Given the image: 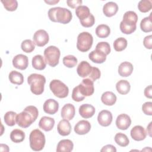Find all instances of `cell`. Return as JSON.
Here are the masks:
<instances>
[{
    "mask_svg": "<svg viewBox=\"0 0 152 152\" xmlns=\"http://www.w3.org/2000/svg\"><path fill=\"white\" fill-rule=\"evenodd\" d=\"M75 14L80 20H83L89 17L90 12L89 8L85 5H80L76 8Z\"/></svg>",
    "mask_w": 152,
    "mask_h": 152,
    "instance_id": "32",
    "label": "cell"
},
{
    "mask_svg": "<svg viewBox=\"0 0 152 152\" xmlns=\"http://www.w3.org/2000/svg\"><path fill=\"white\" fill-rule=\"evenodd\" d=\"M63 64L65 66L68 68H73L77 64V59L74 55H66L64 57L63 59Z\"/></svg>",
    "mask_w": 152,
    "mask_h": 152,
    "instance_id": "39",
    "label": "cell"
},
{
    "mask_svg": "<svg viewBox=\"0 0 152 152\" xmlns=\"http://www.w3.org/2000/svg\"><path fill=\"white\" fill-rule=\"evenodd\" d=\"M59 109V103L54 99H49L46 100L43 104V110L49 115L56 113Z\"/></svg>",
    "mask_w": 152,
    "mask_h": 152,
    "instance_id": "15",
    "label": "cell"
},
{
    "mask_svg": "<svg viewBox=\"0 0 152 152\" xmlns=\"http://www.w3.org/2000/svg\"><path fill=\"white\" fill-rule=\"evenodd\" d=\"M138 21V15L137 14L132 11H126L123 16L122 22L126 24L129 26L136 25V23Z\"/></svg>",
    "mask_w": 152,
    "mask_h": 152,
    "instance_id": "25",
    "label": "cell"
},
{
    "mask_svg": "<svg viewBox=\"0 0 152 152\" xmlns=\"http://www.w3.org/2000/svg\"><path fill=\"white\" fill-rule=\"evenodd\" d=\"M137 28V26H129L124 23L122 21L120 23V30L121 31L126 34H130L134 32Z\"/></svg>",
    "mask_w": 152,
    "mask_h": 152,
    "instance_id": "41",
    "label": "cell"
},
{
    "mask_svg": "<svg viewBox=\"0 0 152 152\" xmlns=\"http://www.w3.org/2000/svg\"><path fill=\"white\" fill-rule=\"evenodd\" d=\"M1 2L8 11H14L18 7V2L16 0H1Z\"/></svg>",
    "mask_w": 152,
    "mask_h": 152,
    "instance_id": "40",
    "label": "cell"
},
{
    "mask_svg": "<svg viewBox=\"0 0 152 152\" xmlns=\"http://www.w3.org/2000/svg\"><path fill=\"white\" fill-rule=\"evenodd\" d=\"M127 40L124 37H121L116 39L113 42L114 49L117 52H121L125 49L127 46Z\"/></svg>",
    "mask_w": 152,
    "mask_h": 152,
    "instance_id": "34",
    "label": "cell"
},
{
    "mask_svg": "<svg viewBox=\"0 0 152 152\" xmlns=\"http://www.w3.org/2000/svg\"><path fill=\"white\" fill-rule=\"evenodd\" d=\"M27 83L30 86L31 93L35 95H40L44 91L46 78L43 75L34 73L28 77Z\"/></svg>",
    "mask_w": 152,
    "mask_h": 152,
    "instance_id": "3",
    "label": "cell"
},
{
    "mask_svg": "<svg viewBox=\"0 0 152 152\" xmlns=\"http://www.w3.org/2000/svg\"><path fill=\"white\" fill-rule=\"evenodd\" d=\"M95 108L90 104H83L79 107V113L83 118L88 119L92 117L95 113Z\"/></svg>",
    "mask_w": 152,
    "mask_h": 152,
    "instance_id": "18",
    "label": "cell"
},
{
    "mask_svg": "<svg viewBox=\"0 0 152 152\" xmlns=\"http://www.w3.org/2000/svg\"><path fill=\"white\" fill-rule=\"evenodd\" d=\"M75 109L73 104L71 103H67L65 104L61 109V117L68 121H70L73 119L75 116Z\"/></svg>",
    "mask_w": 152,
    "mask_h": 152,
    "instance_id": "17",
    "label": "cell"
},
{
    "mask_svg": "<svg viewBox=\"0 0 152 152\" xmlns=\"http://www.w3.org/2000/svg\"><path fill=\"white\" fill-rule=\"evenodd\" d=\"M10 82L17 85H21L24 82V77L23 74L17 71H12L8 75Z\"/></svg>",
    "mask_w": 152,
    "mask_h": 152,
    "instance_id": "29",
    "label": "cell"
},
{
    "mask_svg": "<svg viewBox=\"0 0 152 152\" xmlns=\"http://www.w3.org/2000/svg\"><path fill=\"white\" fill-rule=\"evenodd\" d=\"M91 129L90 123L86 120H81L78 122L74 126V131L78 135H85Z\"/></svg>",
    "mask_w": 152,
    "mask_h": 152,
    "instance_id": "16",
    "label": "cell"
},
{
    "mask_svg": "<svg viewBox=\"0 0 152 152\" xmlns=\"http://www.w3.org/2000/svg\"><path fill=\"white\" fill-rule=\"evenodd\" d=\"M49 87L53 94L58 98H65L68 95V87L59 80L51 81L49 84Z\"/></svg>",
    "mask_w": 152,
    "mask_h": 152,
    "instance_id": "7",
    "label": "cell"
},
{
    "mask_svg": "<svg viewBox=\"0 0 152 152\" xmlns=\"http://www.w3.org/2000/svg\"><path fill=\"white\" fill-rule=\"evenodd\" d=\"M54 125V119L48 116L42 117L39 122V126L45 131H51L53 129Z\"/></svg>",
    "mask_w": 152,
    "mask_h": 152,
    "instance_id": "22",
    "label": "cell"
},
{
    "mask_svg": "<svg viewBox=\"0 0 152 152\" xmlns=\"http://www.w3.org/2000/svg\"><path fill=\"white\" fill-rule=\"evenodd\" d=\"M116 88L119 94L125 95L129 92L131 86L128 81L121 80L117 82L116 84Z\"/></svg>",
    "mask_w": 152,
    "mask_h": 152,
    "instance_id": "28",
    "label": "cell"
},
{
    "mask_svg": "<svg viewBox=\"0 0 152 152\" xmlns=\"http://www.w3.org/2000/svg\"><path fill=\"white\" fill-rule=\"evenodd\" d=\"M118 11V6L114 2H108L103 5V12L104 15L111 17L115 15Z\"/></svg>",
    "mask_w": 152,
    "mask_h": 152,
    "instance_id": "23",
    "label": "cell"
},
{
    "mask_svg": "<svg viewBox=\"0 0 152 152\" xmlns=\"http://www.w3.org/2000/svg\"><path fill=\"white\" fill-rule=\"evenodd\" d=\"M106 56L107 55L102 51L98 49H95L89 53L88 58L92 62L94 63L102 64L106 61Z\"/></svg>",
    "mask_w": 152,
    "mask_h": 152,
    "instance_id": "19",
    "label": "cell"
},
{
    "mask_svg": "<svg viewBox=\"0 0 152 152\" xmlns=\"http://www.w3.org/2000/svg\"><path fill=\"white\" fill-rule=\"evenodd\" d=\"M102 152L104 151H112V152H116V148H115V146L111 144H108L105 146H104L100 150Z\"/></svg>",
    "mask_w": 152,
    "mask_h": 152,
    "instance_id": "48",
    "label": "cell"
},
{
    "mask_svg": "<svg viewBox=\"0 0 152 152\" xmlns=\"http://www.w3.org/2000/svg\"><path fill=\"white\" fill-rule=\"evenodd\" d=\"M151 14L150 13L149 17L144 18L140 23V28L141 30L145 33H148L152 31V22H151Z\"/></svg>",
    "mask_w": 152,
    "mask_h": 152,
    "instance_id": "33",
    "label": "cell"
},
{
    "mask_svg": "<svg viewBox=\"0 0 152 152\" xmlns=\"http://www.w3.org/2000/svg\"><path fill=\"white\" fill-rule=\"evenodd\" d=\"M14 67L20 70L26 69L28 65V59L27 56L23 54L17 55L12 59Z\"/></svg>",
    "mask_w": 152,
    "mask_h": 152,
    "instance_id": "11",
    "label": "cell"
},
{
    "mask_svg": "<svg viewBox=\"0 0 152 152\" xmlns=\"http://www.w3.org/2000/svg\"><path fill=\"white\" fill-rule=\"evenodd\" d=\"M74 144L70 140L65 139L61 140L56 147L57 152H70L73 150Z\"/></svg>",
    "mask_w": 152,
    "mask_h": 152,
    "instance_id": "24",
    "label": "cell"
},
{
    "mask_svg": "<svg viewBox=\"0 0 152 152\" xmlns=\"http://www.w3.org/2000/svg\"><path fill=\"white\" fill-rule=\"evenodd\" d=\"M16 116L17 113L13 111L7 112L4 116V120L5 123L10 126H12L16 124Z\"/></svg>",
    "mask_w": 152,
    "mask_h": 152,
    "instance_id": "35",
    "label": "cell"
},
{
    "mask_svg": "<svg viewBox=\"0 0 152 152\" xmlns=\"http://www.w3.org/2000/svg\"><path fill=\"white\" fill-rule=\"evenodd\" d=\"M93 68V66H91L88 62L86 61H83L78 64L77 68V72L78 75L80 77H88L87 78H88L91 74Z\"/></svg>",
    "mask_w": 152,
    "mask_h": 152,
    "instance_id": "10",
    "label": "cell"
},
{
    "mask_svg": "<svg viewBox=\"0 0 152 152\" xmlns=\"http://www.w3.org/2000/svg\"><path fill=\"white\" fill-rule=\"evenodd\" d=\"M133 65L131 63L125 61L122 62L118 67V73L120 76L126 77L129 76L133 71Z\"/></svg>",
    "mask_w": 152,
    "mask_h": 152,
    "instance_id": "21",
    "label": "cell"
},
{
    "mask_svg": "<svg viewBox=\"0 0 152 152\" xmlns=\"http://www.w3.org/2000/svg\"><path fill=\"white\" fill-rule=\"evenodd\" d=\"M112 114L107 110H103L99 113L97 116V121L99 124L102 126H107L110 125L112 122Z\"/></svg>",
    "mask_w": 152,
    "mask_h": 152,
    "instance_id": "12",
    "label": "cell"
},
{
    "mask_svg": "<svg viewBox=\"0 0 152 152\" xmlns=\"http://www.w3.org/2000/svg\"><path fill=\"white\" fill-rule=\"evenodd\" d=\"M45 2L46 3H47V4H50V5H53V4H56V3H58L59 2V1H45Z\"/></svg>",
    "mask_w": 152,
    "mask_h": 152,
    "instance_id": "51",
    "label": "cell"
},
{
    "mask_svg": "<svg viewBox=\"0 0 152 152\" xmlns=\"http://www.w3.org/2000/svg\"><path fill=\"white\" fill-rule=\"evenodd\" d=\"M131 124V119L128 115L122 113L118 116L116 120V125L118 129L126 130L130 126Z\"/></svg>",
    "mask_w": 152,
    "mask_h": 152,
    "instance_id": "13",
    "label": "cell"
},
{
    "mask_svg": "<svg viewBox=\"0 0 152 152\" xmlns=\"http://www.w3.org/2000/svg\"><path fill=\"white\" fill-rule=\"evenodd\" d=\"M25 138V133L21 129H15L10 134L11 140L15 143L22 142Z\"/></svg>",
    "mask_w": 152,
    "mask_h": 152,
    "instance_id": "30",
    "label": "cell"
},
{
    "mask_svg": "<svg viewBox=\"0 0 152 152\" xmlns=\"http://www.w3.org/2000/svg\"><path fill=\"white\" fill-rule=\"evenodd\" d=\"M96 49H98L102 51L106 55H109L111 50L109 44L106 42H101L98 43L96 46Z\"/></svg>",
    "mask_w": 152,
    "mask_h": 152,
    "instance_id": "42",
    "label": "cell"
},
{
    "mask_svg": "<svg viewBox=\"0 0 152 152\" xmlns=\"http://www.w3.org/2000/svg\"><path fill=\"white\" fill-rule=\"evenodd\" d=\"M29 141L30 147L33 151H41L45 145V136L40 130L36 129L31 132Z\"/></svg>",
    "mask_w": 152,
    "mask_h": 152,
    "instance_id": "4",
    "label": "cell"
},
{
    "mask_svg": "<svg viewBox=\"0 0 152 152\" xmlns=\"http://www.w3.org/2000/svg\"><path fill=\"white\" fill-rule=\"evenodd\" d=\"M85 98V96H84L80 91L78 86H76L75 87L73 90H72V99L73 100H74L75 102H81L83 101Z\"/></svg>",
    "mask_w": 152,
    "mask_h": 152,
    "instance_id": "43",
    "label": "cell"
},
{
    "mask_svg": "<svg viewBox=\"0 0 152 152\" xmlns=\"http://www.w3.org/2000/svg\"><path fill=\"white\" fill-rule=\"evenodd\" d=\"M83 1L81 0H68L66 3L68 7L71 8H75L78 6L81 5Z\"/></svg>",
    "mask_w": 152,
    "mask_h": 152,
    "instance_id": "47",
    "label": "cell"
},
{
    "mask_svg": "<svg viewBox=\"0 0 152 152\" xmlns=\"http://www.w3.org/2000/svg\"><path fill=\"white\" fill-rule=\"evenodd\" d=\"M33 39L36 45L39 47H43L48 43L49 37L46 31L41 29L34 33Z\"/></svg>",
    "mask_w": 152,
    "mask_h": 152,
    "instance_id": "9",
    "label": "cell"
},
{
    "mask_svg": "<svg viewBox=\"0 0 152 152\" xmlns=\"http://www.w3.org/2000/svg\"><path fill=\"white\" fill-rule=\"evenodd\" d=\"M143 45L147 49H152V36L149 35L145 36L143 40Z\"/></svg>",
    "mask_w": 152,
    "mask_h": 152,
    "instance_id": "46",
    "label": "cell"
},
{
    "mask_svg": "<svg viewBox=\"0 0 152 152\" xmlns=\"http://www.w3.org/2000/svg\"><path fill=\"white\" fill-rule=\"evenodd\" d=\"M60 55V50L55 46H50L44 50L45 60L52 67H55L59 64Z\"/></svg>",
    "mask_w": 152,
    "mask_h": 152,
    "instance_id": "5",
    "label": "cell"
},
{
    "mask_svg": "<svg viewBox=\"0 0 152 152\" xmlns=\"http://www.w3.org/2000/svg\"><path fill=\"white\" fill-rule=\"evenodd\" d=\"M142 110L144 114L149 116L152 115V102H145L142 106Z\"/></svg>",
    "mask_w": 152,
    "mask_h": 152,
    "instance_id": "45",
    "label": "cell"
},
{
    "mask_svg": "<svg viewBox=\"0 0 152 152\" xmlns=\"http://www.w3.org/2000/svg\"><path fill=\"white\" fill-rule=\"evenodd\" d=\"M152 8V2L150 0H141L138 4V9L142 12H147Z\"/></svg>",
    "mask_w": 152,
    "mask_h": 152,
    "instance_id": "38",
    "label": "cell"
},
{
    "mask_svg": "<svg viewBox=\"0 0 152 152\" xmlns=\"http://www.w3.org/2000/svg\"><path fill=\"white\" fill-rule=\"evenodd\" d=\"M115 142L121 147H126L129 144V139L128 137L121 132L117 133L115 136Z\"/></svg>",
    "mask_w": 152,
    "mask_h": 152,
    "instance_id": "36",
    "label": "cell"
},
{
    "mask_svg": "<svg viewBox=\"0 0 152 152\" xmlns=\"http://www.w3.org/2000/svg\"><path fill=\"white\" fill-rule=\"evenodd\" d=\"M116 96L112 91L103 93L101 97V100L103 104L107 106H112L116 102Z\"/></svg>",
    "mask_w": 152,
    "mask_h": 152,
    "instance_id": "26",
    "label": "cell"
},
{
    "mask_svg": "<svg viewBox=\"0 0 152 152\" xmlns=\"http://www.w3.org/2000/svg\"><path fill=\"white\" fill-rule=\"evenodd\" d=\"M48 17L50 21L61 24H68L72 19L71 12L65 8L54 7L49 9Z\"/></svg>",
    "mask_w": 152,
    "mask_h": 152,
    "instance_id": "2",
    "label": "cell"
},
{
    "mask_svg": "<svg viewBox=\"0 0 152 152\" xmlns=\"http://www.w3.org/2000/svg\"><path fill=\"white\" fill-rule=\"evenodd\" d=\"M131 136L132 138L135 141L144 140L147 136V132L144 128L141 125H136L131 130Z\"/></svg>",
    "mask_w": 152,
    "mask_h": 152,
    "instance_id": "14",
    "label": "cell"
},
{
    "mask_svg": "<svg viewBox=\"0 0 152 152\" xmlns=\"http://www.w3.org/2000/svg\"><path fill=\"white\" fill-rule=\"evenodd\" d=\"M93 42L92 35L88 32L84 31L80 33L77 37V48L82 52H87L90 49Z\"/></svg>",
    "mask_w": 152,
    "mask_h": 152,
    "instance_id": "6",
    "label": "cell"
},
{
    "mask_svg": "<svg viewBox=\"0 0 152 152\" xmlns=\"http://www.w3.org/2000/svg\"><path fill=\"white\" fill-rule=\"evenodd\" d=\"M38 115L39 111L36 107L28 106L23 112L17 115L16 123L23 128H28L36 120Z\"/></svg>",
    "mask_w": 152,
    "mask_h": 152,
    "instance_id": "1",
    "label": "cell"
},
{
    "mask_svg": "<svg viewBox=\"0 0 152 152\" xmlns=\"http://www.w3.org/2000/svg\"><path fill=\"white\" fill-rule=\"evenodd\" d=\"M151 124L152 122H150L148 125L147 127V132L148 134L150 137H151Z\"/></svg>",
    "mask_w": 152,
    "mask_h": 152,
    "instance_id": "50",
    "label": "cell"
},
{
    "mask_svg": "<svg viewBox=\"0 0 152 152\" xmlns=\"http://www.w3.org/2000/svg\"><path fill=\"white\" fill-rule=\"evenodd\" d=\"M110 33V27L106 24H100L96 28V34L100 38H106Z\"/></svg>",
    "mask_w": 152,
    "mask_h": 152,
    "instance_id": "31",
    "label": "cell"
},
{
    "mask_svg": "<svg viewBox=\"0 0 152 152\" xmlns=\"http://www.w3.org/2000/svg\"><path fill=\"white\" fill-rule=\"evenodd\" d=\"M32 66L37 70H43L46 68V62L43 57L40 55H35L32 58Z\"/></svg>",
    "mask_w": 152,
    "mask_h": 152,
    "instance_id": "27",
    "label": "cell"
},
{
    "mask_svg": "<svg viewBox=\"0 0 152 152\" xmlns=\"http://www.w3.org/2000/svg\"><path fill=\"white\" fill-rule=\"evenodd\" d=\"M57 130L59 134L62 136L69 135L71 131V125L69 121L64 119L60 121L57 126Z\"/></svg>",
    "mask_w": 152,
    "mask_h": 152,
    "instance_id": "20",
    "label": "cell"
},
{
    "mask_svg": "<svg viewBox=\"0 0 152 152\" xmlns=\"http://www.w3.org/2000/svg\"><path fill=\"white\" fill-rule=\"evenodd\" d=\"M80 22L81 24L84 27H92L94 23H95V18L94 17L93 14H90L88 17L87 18L83 20H80Z\"/></svg>",
    "mask_w": 152,
    "mask_h": 152,
    "instance_id": "44",
    "label": "cell"
},
{
    "mask_svg": "<svg viewBox=\"0 0 152 152\" xmlns=\"http://www.w3.org/2000/svg\"><path fill=\"white\" fill-rule=\"evenodd\" d=\"M152 88H151V85H149L145 88L144 89V95L146 97L151 99L152 97Z\"/></svg>",
    "mask_w": 152,
    "mask_h": 152,
    "instance_id": "49",
    "label": "cell"
},
{
    "mask_svg": "<svg viewBox=\"0 0 152 152\" xmlns=\"http://www.w3.org/2000/svg\"><path fill=\"white\" fill-rule=\"evenodd\" d=\"M80 93L85 97L91 96L94 91V83L89 78H84L78 86Z\"/></svg>",
    "mask_w": 152,
    "mask_h": 152,
    "instance_id": "8",
    "label": "cell"
},
{
    "mask_svg": "<svg viewBox=\"0 0 152 152\" xmlns=\"http://www.w3.org/2000/svg\"><path fill=\"white\" fill-rule=\"evenodd\" d=\"M21 48L24 52L31 53L35 49V44L30 39H26L22 42Z\"/></svg>",
    "mask_w": 152,
    "mask_h": 152,
    "instance_id": "37",
    "label": "cell"
}]
</instances>
